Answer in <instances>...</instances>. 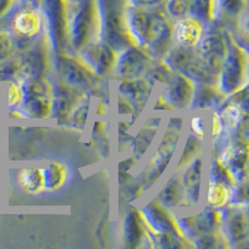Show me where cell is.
I'll list each match as a JSON object with an SVG mask.
<instances>
[{
  "instance_id": "1",
  "label": "cell",
  "mask_w": 249,
  "mask_h": 249,
  "mask_svg": "<svg viewBox=\"0 0 249 249\" xmlns=\"http://www.w3.org/2000/svg\"><path fill=\"white\" fill-rule=\"evenodd\" d=\"M99 15V40L115 51L135 45L126 24V10L130 0H95Z\"/></svg>"
},
{
  "instance_id": "2",
  "label": "cell",
  "mask_w": 249,
  "mask_h": 249,
  "mask_svg": "<svg viewBox=\"0 0 249 249\" xmlns=\"http://www.w3.org/2000/svg\"><path fill=\"white\" fill-rule=\"evenodd\" d=\"M227 53L218 72L217 88L226 96L248 86L249 57L246 46L238 43L230 30H224Z\"/></svg>"
},
{
  "instance_id": "3",
  "label": "cell",
  "mask_w": 249,
  "mask_h": 249,
  "mask_svg": "<svg viewBox=\"0 0 249 249\" xmlns=\"http://www.w3.org/2000/svg\"><path fill=\"white\" fill-rule=\"evenodd\" d=\"M99 40V15L95 0H86L69 10L68 43L70 54Z\"/></svg>"
},
{
  "instance_id": "4",
  "label": "cell",
  "mask_w": 249,
  "mask_h": 249,
  "mask_svg": "<svg viewBox=\"0 0 249 249\" xmlns=\"http://www.w3.org/2000/svg\"><path fill=\"white\" fill-rule=\"evenodd\" d=\"M51 64L56 71L57 80L62 84L85 93L95 91L99 88L101 77L92 72V70L76 55L68 53L55 55L51 59Z\"/></svg>"
},
{
  "instance_id": "5",
  "label": "cell",
  "mask_w": 249,
  "mask_h": 249,
  "mask_svg": "<svg viewBox=\"0 0 249 249\" xmlns=\"http://www.w3.org/2000/svg\"><path fill=\"white\" fill-rule=\"evenodd\" d=\"M40 9L45 19V33L50 43L53 56L68 53L69 5L65 0H41Z\"/></svg>"
},
{
  "instance_id": "6",
  "label": "cell",
  "mask_w": 249,
  "mask_h": 249,
  "mask_svg": "<svg viewBox=\"0 0 249 249\" xmlns=\"http://www.w3.org/2000/svg\"><path fill=\"white\" fill-rule=\"evenodd\" d=\"M182 127H183V119L182 117H173L168 121V127L159 143L155 153L151 157L147 167L144 170V184L151 187L162 176V173L168 167L172 161L176 148L179 143Z\"/></svg>"
},
{
  "instance_id": "7",
  "label": "cell",
  "mask_w": 249,
  "mask_h": 249,
  "mask_svg": "<svg viewBox=\"0 0 249 249\" xmlns=\"http://www.w3.org/2000/svg\"><path fill=\"white\" fill-rule=\"evenodd\" d=\"M23 99L20 110L28 119L48 120L51 116V97L53 86L46 77L43 79H23L20 81Z\"/></svg>"
},
{
  "instance_id": "8",
  "label": "cell",
  "mask_w": 249,
  "mask_h": 249,
  "mask_svg": "<svg viewBox=\"0 0 249 249\" xmlns=\"http://www.w3.org/2000/svg\"><path fill=\"white\" fill-rule=\"evenodd\" d=\"M51 59L53 53L48 35L43 33L20 55V75L23 79L36 80L46 77L49 68L51 66Z\"/></svg>"
},
{
  "instance_id": "9",
  "label": "cell",
  "mask_w": 249,
  "mask_h": 249,
  "mask_svg": "<svg viewBox=\"0 0 249 249\" xmlns=\"http://www.w3.org/2000/svg\"><path fill=\"white\" fill-rule=\"evenodd\" d=\"M155 60L143 48L132 45L120 51L112 74L116 80H131L143 77Z\"/></svg>"
},
{
  "instance_id": "10",
  "label": "cell",
  "mask_w": 249,
  "mask_h": 249,
  "mask_svg": "<svg viewBox=\"0 0 249 249\" xmlns=\"http://www.w3.org/2000/svg\"><path fill=\"white\" fill-rule=\"evenodd\" d=\"M172 23L163 10L151 9V30L144 50L155 61L162 60L172 48Z\"/></svg>"
},
{
  "instance_id": "11",
  "label": "cell",
  "mask_w": 249,
  "mask_h": 249,
  "mask_svg": "<svg viewBox=\"0 0 249 249\" xmlns=\"http://www.w3.org/2000/svg\"><path fill=\"white\" fill-rule=\"evenodd\" d=\"M12 29L18 41L24 44L25 50L34 40L45 33V19L41 9L29 4L20 9L13 17Z\"/></svg>"
},
{
  "instance_id": "12",
  "label": "cell",
  "mask_w": 249,
  "mask_h": 249,
  "mask_svg": "<svg viewBox=\"0 0 249 249\" xmlns=\"http://www.w3.org/2000/svg\"><path fill=\"white\" fill-rule=\"evenodd\" d=\"M221 232L226 238L228 247L241 248L247 246L249 237L247 208H241L232 204L222 208Z\"/></svg>"
},
{
  "instance_id": "13",
  "label": "cell",
  "mask_w": 249,
  "mask_h": 249,
  "mask_svg": "<svg viewBox=\"0 0 249 249\" xmlns=\"http://www.w3.org/2000/svg\"><path fill=\"white\" fill-rule=\"evenodd\" d=\"M117 51L113 50L110 45L101 40H95L77 51L76 56L86 66L92 70V72L99 77H105L112 74L113 66L117 59Z\"/></svg>"
},
{
  "instance_id": "14",
  "label": "cell",
  "mask_w": 249,
  "mask_h": 249,
  "mask_svg": "<svg viewBox=\"0 0 249 249\" xmlns=\"http://www.w3.org/2000/svg\"><path fill=\"white\" fill-rule=\"evenodd\" d=\"M195 50L206 65L218 75L227 53L224 31H221L219 26H208Z\"/></svg>"
},
{
  "instance_id": "15",
  "label": "cell",
  "mask_w": 249,
  "mask_h": 249,
  "mask_svg": "<svg viewBox=\"0 0 249 249\" xmlns=\"http://www.w3.org/2000/svg\"><path fill=\"white\" fill-rule=\"evenodd\" d=\"M139 213L144 227L147 230H150L151 232L173 234L187 242V239L181 233V230H179L178 224H177L176 217H173L172 213L170 212L168 208L162 206L156 199H152L150 203L146 204L143 208H141L139 211Z\"/></svg>"
},
{
  "instance_id": "16",
  "label": "cell",
  "mask_w": 249,
  "mask_h": 249,
  "mask_svg": "<svg viewBox=\"0 0 249 249\" xmlns=\"http://www.w3.org/2000/svg\"><path fill=\"white\" fill-rule=\"evenodd\" d=\"M166 88L160 93L159 101L164 105L166 110H188L195 93L196 84L184 75L175 72Z\"/></svg>"
},
{
  "instance_id": "17",
  "label": "cell",
  "mask_w": 249,
  "mask_h": 249,
  "mask_svg": "<svg viewBox=\"0 0 249 249\" xmlns=\"http://www.w3.org/2000/svg\"><path fill=\"white\" fill-rule=\"evenodd\" d=\"M51 86H53V97H51L50 117L56 120L59 124H65L69 121V117L74 108L82 100L89 97V95L62 84L59 80L53 82Z\"/></svg>"
},
{
  "instance_id": "18",
  "label": "cell",
  "mask_w": 249,
  "mask_h": 249,
  "mask_svg": "<svg viewBox=\"0 0 249 249\" xmlns=\"http://www.w3.org/2000/svg\"><path fill=\"white\" fill-rule=\"evenodd\" d=\"M218 159L226 166L234 183L247 181L248 176V142L246 137H237L221 153Z\"/></svg>"
},
{
  "instance_id": "19",
  "label": "cell",
  "mask_w": 249,
  "mask_h": 249,
  "mask_svg": "<svg viewBox=\"0 0 249 249\" xmlns=\"http://www.w3.org/2000/svg\"><path fill=\"white\" fill-rule=\"evenodd\" d=\"M204 156L203 153L193 159L186 167L181 171V181L183 184L184 199L182 207L192 208L199 203L203 184Z\"/></svg>"
},
{
  "instance_id": "20",
  "label": "cell",
  "mask_w": 249,
  "mask_h": 249,
  "mask_svg": "<svg viewBox=\"0 0 249 249\" xmlns=\"http://www.w3.org/2000/svg\"><path fill=\"white\" fill-rule=\"evenodd\" d=\"M208 26L195 15H186L172 24L173 45L196 49Z\"/></svg>"
},
{
  "instance_id": "21",
  "label": "cell",
  "mask_w": 249,
  "mask_h": 249,
  "mask_svg": "<svg viewBox=\"0 0 249 249\" xmlns=\"http://www.w3.org/2000/svg\"><path fill=\"white\" fill-rule=\"evenodd\" d=\"M153 85L146 77L131 80H119L117 95L124 99L133 107L135 112L141 113L152 93Z\"/></svg>"
},
{
  "instance_id": "22",
  "label": "cell",
  "mask_w": 249,
  "mask_h": 249,
  "mask_svg": "<svg viewBox=\"0 0 249 249\" xmlns=\"http://www.w3.org/2000/svg\"><path fill=\"white\" fill-rule=\"evenodd\" d=\"M126 24L133 44L140 48L147 45L151 30V9L128 5L126 10Z\"/></svg>"
},
{
  "instance_id": "23",
  "label": "cell",
  "mask_w": 249,
  "mask_h": 249,
  "mask_svg": "<svg viewBox=\"0 0 249 249\" xmlns=\"http://www.w3.org/2000/svg\"><path fill=\"white\" fill-rule=\"evenodd\" d=\"M248 0H214V20L212 25L238 24L246 15Z\"/></svg>"
},
{
  "instance_id": "24",
  "label": "cell",
  "mask_w": 249,
  "mask_h": 249,
  "mask_svg": "<svg viewBox=\"0 0 249 249\" xmlns=\"http://www.w3.org/2000/svg\"><path fill=\"white\" fill-rule=\"evenodd\" d=\"M226 99L227 96L219 91L217 85L196 84L190 110L203 111L208 108L219 107Z\"/></svg>"
},
{
  "instance_id": "25",
  "label": "cell",
  "mask_w": 249,
  "mask_h": 249,
  "mask_svg": "<svg viewBox=\"0 0 249 249\" xmlns=\"http://www.w3.org/2000/svg\"><path fill=\"white\" fill-rule=\"evenodd\" d=\"M155 199L168 210L182 207L184 199V190L181 176L177 172L173 173L171 178L163 184L161 191L157 193V197Z\"/></svg>"
},
{
  "instance_id": "26",
  "label": "cell",
  "mask_w": 249,
  "mask_h": 249,
  "mask_svg": "<svg viewBox=\"0 0 249 249\" xmlns=\"http://www.w3.org/2000/svg\"><path fill=\"white\" fill-rule=\"evenodd\" d=\"M44 186L46 192H57L65 186L70 176V170L66 163L51 160L43 166Z\"/></svg>"
},
{
  "instance_id": "27",
  "label": "cell",
  "mask_w": 249,
  "mask_h": 249,
  "mask_svg": "<svg viewBox=\"0 0 249 249\" xmlns=\"http://www.w3.org/2000/svg\"><path fill=\"white\" fill-rule=\"evenodd\" d=\"M19 187L28 195H39L45 191L43 166H26L18 172Z\"/></svg>"
},
{
  "instance_id": "28",
  "label": "cell",
  "mask_w": 249,
  "mask_h": 249,
  "mask_svg": "<svg viewBox=\"0 0 249 249\" xmlns=\"http://www.w3.org/2000/svg\"><path fill=\"white\" fill-rule=\"evenodd\" d=\"M182 75L187 76L190 80H192L195 84H210V85H217L218 75L214 74L208 66L206 65V62L197 55L190 60V62L187 64L186 68L181 72Z\"/></svg>"
},
{
  "instance_id": "29",
  "label": "cell",
  "mask_w": 249,
  "mask_h": 249,
  "mask_svg": "<svg viewBox=\"0 0 249 249\" xmlns=\"http://www.w3.org/2000/svg\"><path fill=\"white\" fill-rule=\"evenodd\" d=\"M122 230H124V243L130 248L140 247L143 238H146L143 222L140 217L139 211H133L124 217Z\"/></svg>"
},
{
  "instance_id": "30",
  "label": "cell",
  "mask_w": 249,
  "mask_h": 249,
  "mask_svg": "<svg viewBox=\"0 0 249 249\" xmlns=\"http://www.w3.org/2000/svg\"><path fill=\"white\" fill-rule=\"evenodd\" d=\"M231 188L226 183L215 181H208L204 191V203L206 207L222 210L228 206L231 201Z\"/></svg>"
},
{
  "instance_id": "31",
  "label": "cell",
  "mask_w": 249,
  "mask_h": 249,
  "mask_svg": "<svg viewBox=\"0 0 249 249\" xmlns=\"http://www.w3.org/2000/svg\"><path fill=\"white\" fill-rule=\"evenodd\" d=\"M196 50L191 48H184L179 45H172V48L167 51L163 56V62L175 72L181 74L186 68L190 60L195 56Z\"/></svg>"
},
{
  "instance_id": "32",
  "label": "cell",
  "mask_w": 249,
  "mask_h": 249,
  "mask_svg": "<svg viewBox=\"0 0 249 249\" xmlns=\"http://www.w3.org/2000/svg\"><path fill=\"white\" fill-rule=\"evenodd\" d=\"M157 128H159V122H153L152 120L148 121L144 124L137 137L133 141V152H135V159H141L142 156L146 153L148 147L152 143L153 139H155L156 133H157Z\"/></svg>"
},
{
  "instance_id": "33",
  "label": "cell",
  "mask_w": 249,
  "mask_h": 249,
  "mask_svg": "<svg viewBox=\"0 0 249 249\" xmlns=\"http://www.w3.org/2000/svg\"><path fill=\"white\" fill-rule=\"evenodd\" d=\"M202 150H203V142H201L197 137L193 136L192 133H190L186 139V143L183 146L181 157H179L178 162L176 164L175 172H181L193 159H196L197 156L201 155Z\"/></svg>"
},
{
  "instance_id": "34",
  "label": "cell",
  "mask_w": 249,
  "mask_h": 249,
  "mask_svg": "<svg viewBox=\"0 0 249 249\" xmlns=\"http://www.w3.org/2000/svg\"><path fill=\"white\" fill-rule=\"evenodd\" d=\"M173 75H175V71L171 70L164 64L163 60H157V61H153V64L148 69L147 72L144 74L143 77H146L148 81L152 82L153 85H156L157 82L162 84V85H167Z\"/></svg>"
},
{
  "instance_id": "35",
  "label": "cell",
  "mask_w": 249,
  "mask_h": 249,
  "mask_svg": "<svg viewBox=\"0 0 249 249\" xmlns=\"http://www.w3.org/2000/svg\"><path fill=\"white\" fill-rule=\"evenodd\" d=\"M190 14L201 19L207 26H211L214 20V0H193Z\"/></svg>"
},
{
  "instance_id": "36",
  "label": "cell",
  "mask_w": 249,
  "mask_h": 249,
  "mask_svg": "<svg viewBox=\"0 0 249 249\" xmlns=\"http://www.w3.org/2000/svg\"><path fill=\"white\" fill-rule=\"evenodd\" d=\"M208 181H215V182H222L226 183L227 186L233 187L234 182H233L232 177L227 171L226 166L221 162V160L218 159V155L213 152L212 160L210 163V176H208Z\"/></svg>"
},
{
  "instance_id": "37",
  "label": "cell",
  "mask_w": 249,
  "mask_h": 249,
  "mask_svg": "<svg viewBox=\"0 0 249 249\" xmlns=\"http://www.w3.org/2000/svg\"><path fill=\"white\" fill-rule=\"evenodd\" d=\"M89 113H90V101H89V97H86L71 112L68 122H70L71 127L82 131L85 128L86 122H88Z\"/></svg>"
},
{
  "instance_id": "38",
  "label": "cell",
  "mask_w": 249,
  "mask_h": 249,
  "mask_svg": "<svg viewBox=\"0 0 249 249\" xmlns=\"http://www.w3.org/2000/svg\"><path fill=\"white\" fill-rule=\"evenodd\" d=\"M163 12L170 20H178L190 14V4L184 0H166L163 3Z\"/></svg>"
},
{
  "instance_id": "39",
  "label": "cell",
  "mask_w": 249,
  "mask_h": 249,
  "mask_svg": "<svg viewBox=\"0 0 249 249\" xmlns=\"http://www.w3.org/2000/svg\"><path fill=\"white\" fill-rule=\"evenodd\" d=\"M18 76H20L19 60H9L0 66L1 81H15Z\"/></svg>"
},
{
  "instance_id": "40",
  "label": "cell",
  "mask_w": 249,
  "mask_h": 249,
  "mask_svg": "<svg viewBox=\"0 0 249 249\" xmlns=\"http://www.w3.org/2000/svg\"><path fill=\"white\" fill-rule=\"evenodd\" d=\"M23 99V90H21V84L20 81H10L6 90V104L9 107H17L20 105Z\"/></svg>"
},
{
  "instance_id": "41",
  "label": "cell",
  "mask_w": 249,
  "mask_h": 249,
  "mask_svg": "<svg viewBox=\"0 0 249 249\" xmlns=\"http://www.w3.org/2000/svg\"><path fill=\"white\" fill-rule=\"evenodd\" d=\"M15 49V41L13 36L6 31H0V60L10 57Z\"/></svg>"
},
{
  "instance_id": "42",
  "label": "cell",
  "mask_w": 249,
  "mask_h": 249,
  "mask_svg": "<svg viewBox=\"0 0 249 249\" xmlns=\"http://www.w3.org/2000/svg\"><path fill=\"white\" fill-rule=\"evenodd\" d=\"M190 131L193 136L197 137L201 142L204 141L206 136V121L202 115H195L190 120Z\"/></svg>"
},
{
  "instance_id": "43",
  "label": "cell",
  "mask_w": 249,
  "mask_h": 249,
  "mask_svg": "<svg viewBox=\"0 0 249 249\" xmlns=\"http://www.w3.org/2000/svg\"><path fill=\"white\" fill-rule=\"evenodd\" d=\"M223 135V122H222L221 116L218 111H214L212 116V137L214 141H217L218 139H221V136Z\"/></svg>"
},
{
  "instance_id": "44",
  "label": "cell",
  "mask_w": 249,
  "mask_h": 249,
  "mask_svg": "<svg viewBox=\"0 0 249 249\" xmlns=\"http://www.w3.org/2000/svg\"><path fill=\"white\" fill-rule=\"evenodd\" d=\"M117 113L121 115V116H132L133 113H135V110L131 106V104H128L127 101L124 99H122L121 96L117 95Z\"/></svg>"
},
{
  "instance_id": "45",
  "label": "cell",
  "mask_w": 249,
  "mask_h": 249,
  "mask_svg": "<svg viewBox=\"0 0 249 249\" xmlns=\"http://www.w3.org/2000/svg\"><path fill=\"white\" fill-rule=\"evenodd\" d=\"M166 0H130L131 5L144 9H153L163 5Z\"/></svg>"
},
{
  "instance_id": "46",
  "label": "cell",
  "mask_w": 249,
  "mask_h": 249,
  "mask_svg": "<svg viewBox=\"0 0 249 249\" xmlns=\"http://www.w3.org/2000/svg\"><path fill=\"white\" fill-rule=\"evenodd\" d=\"M18 0H0V18L4 17L14 6Z\"/></svg>"
},
{
  "instance_id": "47",
  "label": "cell",
  "mask_w": 249,
  "mask_h": 249,
  "mask_svg": "<svg viewBox=\"0 0 249 249\" xmlns=\"http://www.w3.org/2000/svg\"><path fill=\"white\" fill-rule=\"evenodd\" d=\"M96 110H97V113H100V115H105V113L107 112V105H106L104 101H100Z\"/></svg>"
},
{
  "instance_id": "48",
  "label": "cell",
  "mask_w": 249,
  "mask_h": 249,
  "mask_svg": "<svg viewBox=\"0 0 249 249\" xmlns=\"http://www.w3.org/2000/svg\"><path fill=\"white\" fill-rule=\"evenodd\" d=\"M66 4L69 5V9L74 8V6H77L79 4L84 3V1H86V0H65Z\"/></svg>"
},
{
  "instance_id": "49",
  "label": "cell",
  "mask_w": 249,
  "mask_h": 249,
  "mask_svg": "<svg viewBox=\"0 0 249 249\" xmlns=\"http://www.w3.org/2000/svg\"><path fill=\"white\" fill-rule=\"evenodd\" d=\"M26 3L29 5H33V6H36V8H40V3H41V0H26Z\"/></svg>"
}]
</instances>
